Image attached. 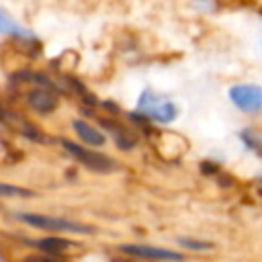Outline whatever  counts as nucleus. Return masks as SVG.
I'll return each instance as SVG.
<instances>
[{
    "mask_svg": "<svg viewBox=\"0 0 262 262\" xmlns=\"http://www.w3.org/2000/svg\"><path fill=\"white\" fill-rule=\"evenodd\" d=\"M135 113L141 115L145 121L160 123V125H170L178 119L180 108L170 96L160 94L154 88H143L137 96Z\"/></svg>",
    "mask_w": 262,
    "mask_h": 262,
    "instance_id": "1",
    "label": "nucleus"
},
{
    "mask_svg": "<svg viewBox=\"0 0 262 262\" xmlns=\"http://www.w3.org/2000/svg\"><path fill=\"white\" fill-rule=\"evenodd\" d=\"M25 225H31L35 229H43L49 233H76V235H92L96 229L92 225L68 219V217H57V215H47V213H18L16 215Z\"/></svg>",
    "mask_w": 262,
    "mask_h": 262,
    "instance_id": "2",
    "label": "nucleus"
},
{
    "mask_svg": "<svg viewBox=\"0 0 262 262\" xmlns=\"http://www.w3.org/2000/svg\"><path fill=\"white\" fill-rule=\"evenodd\" d=\"M59 143L76 162H80L84 168H88V170H92L96 174H111V172L119 170V162L117 160H113L111 156H106V154H102V151H98L94 147H86V145L76 143V141L66 139V137H61Z\"/></svg>",
    "mask_w": 262,
    "mask_h": 262,
    "instance_id": "3",
    "label": "nucleus"
},
{
    "mask_svg": "<svg viewBox=\"0 0 262 262\" xmlns=\"http://www.w3.org/2000/svg\"><path fill=\"white\" fill-rule=\"evenodd\" d=\"M227 98L244 115L262 113V84H254V82L233 84L227 88Z\"/></svg>",
    "mask_w": 262,
    "mask_h": 262,
    "instance_id": "4",
    "label": "nucleus"
},
{
    "mask_svg": "<svg viewBox=\"0 0 262 262\" xmlns=\"http://www.w3.org/2000/svg\"><path fill=\"white\" fill-rule=\"evenodd\" d=\"M117 248L125 256L147 260V262H184V254L182 252L172 250V248H164V246L129 242V244H119Z\"/></svg>",
    "mask_w": 262,
    "mask_h": 262,
    "instance_id": "5",
    "label": "nucleus"
},
{
    "mask_svg": "<svg viewBox=\"0 0 262 262\" xmlns=\"http://www.w3.org/2000/svg\"><path fill=\"white\" fill-rule=\"evenodd\" d=\"M72 129H74V133H76V137L80 139V143L86 145V147H94V149H96V147H102V145L106 143L104 131L98 129L96 125L84 121V119H74V121H72Z\"/></svg>",
    "mask_w": 262,
    "mask_h": 262,
    "instance_id": "6",
    "label": "nucleus"
},
{
    "mask_svg": "<svg viewBox=\"0 0 262 262\" xmlns=\"http://www.w3.org/2000/svg\"><path fill=\"white\" fill-rule=\"evenodd\" d=\"M27 104L39 115H51L57 108V96L51 92V88L37 86L27 94Z\"/></svg>",
    "mask_w": 262,
    "mask_h": 262,
    "instance_id": "7",
    "label": "nucleus"
},
{
    "mask_svg": "<svg viewBox=\"0 0 262 262\" xmlns=\"http://www.w3.org/2000/svg\"><path fill=\"white\" fill-rule=\"evenodd\" d=\"M100 125L111 133V137H113V141L117 143V147L119 149H123V151H129V149H133L135 147V135L127 129V127H123V125H119L117 121L113 123V121H106V119H102L100 121Z\"/></svg>",
    "mask_w": 262,
    "mask_h": 262,
    "instance_id": "8",
    "label": "nucleus"
},
{
    "mask_svg": "<svg viewBox=\"0 0 262 262\" xmlns=\"http://www.w3.org/2000/svg\"><path fill=\"white\" fill-rule=\"evenodd\" d=\"M39 250L43 252H49V254H59V252H66L68 248H72L74 244L66 237H57V235H51V237H43V239H35L33 242Z\"/></svg>",
    "mask_w": 262,
    "mask_h": 262,
    "instance_id": "9",
    "label": "nucleus"
},
{
    "mask_svg": "<svg viewBox=\"0 0 262 262\" xmlns=\"http://www.w3.org/2000/svg\"><path fill=\"white\" fill-rule=\"evenodd\" d=\"M0 35H16V37H31V33L18 25L8 12H4L0 8Z\"/></svg>",
    "mask_w": 262,
    "mask_h": 262,
    "instance_id": "10",
    "label": "nucleus"
},
{
    "mask_svg": "<svg viewBox=\"0 0 262 262\" xmlns=\"http://www.w3.org/2000/svg\"><path fill=\"white\" fill-rule=\"evenodd\" d=\"M31 196H35V192L31 188L0 182V199H31Z\"/></svg>",
    "mask_w": 262,
    "mask_h": 262,
    "instance_id": "11",
    "label": "nucleus"
},
{
    "mask_svg": "<svg viewBox=\"0 0 262 262\" xmlns=\"http://www.w3.org/2000/svg\"><path fill=\"white\" fill-rule=\"evenodd\" d=\"M176 242H178V246L192 250V252H209L215 248L211 242H201V239H192V237H178Z\"/></svg>",
    "mask_w": 262,
    "mask_h": 262,
    "instance_id": "12",
    "label": "nucleus"
},
{
    "mask_svg": "<svg viewBox=\"0 0 262 262\" xmlns=\"http://www.w3.org/2000/svg\"><path fill=\"white\" fill-rule=\"evenodd\" d=\"M260 139H262V137H260Z\"/></svg>",
    "mask_w": 262,
    "mask_h": 262,
    "instance_id": "13",
    "label": "nucleus"
}]
</instances>
